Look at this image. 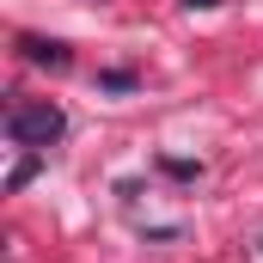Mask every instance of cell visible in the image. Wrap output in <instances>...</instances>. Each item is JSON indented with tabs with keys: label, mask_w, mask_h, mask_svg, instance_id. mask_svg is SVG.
I'll return each mask as SVG.
<instances>
[{
	"label": "cell",
	"mask_w": 263,
	"mask_h": 263,
	"mask_svg": "<svg viewBox=\"0 0 263 263\" xmlns=\"http://www.w3.org/2000/svg\"><path fill=\"white\" fill-rule=\"evenodd\" d=\"M159 172H172V178H184V184H196V178H202L196 159H159Z\"/></svg>",
	"instance_id": "5b68a950"
},
{
	"label": "cell",
	"mask_w": 263,
	"mask_h": 263,
	"mask_svg": "<svg viewBox=\"0 0 263 263\" xmlns=\"http://www.w3.org/2000/svg\"><path fill=\"white\" fill-rule=\"evenodd\" d=\"M62 135H67V110L55 98H12V104H6V141H12V147L43 153V147H55Z\"/></svg>",
	"instance_id": "6da1fadb"
},
{
	"label": "cell",
	"mask_w": 263,
	"mask_h": 263,
	"mask_svg": "<svg viewBox=\"0 0 263 263\" xmlns=\"http://www.w3.org/2000/svg\"><path fill=\"white\" fill-rule=\"evenodd\" d=\"M18 55L31 67H49V73H67L73 67V49H67L62 37H37V31H18Z\"/></svg>",
	"instance_id": "7a4b0ae2"
},
{
	"label": "cell",
	"mask_w": 263,
	"mask_h": 263,
	"mask_svg": "<svg viewBox=\"0 0 263 263\" xmlns=\"http://www.w3.org/2000/svg\"><path fill=\"white\" fill-rule=\"evenodd\" d=\"M190 12H214V6H227V0H184Z\"/></svg>",
	"instance_id": "8992f818"
},
{
	"label": "cell",
	"mask_w": 263,
	"mask_h": 263,
	"mask_svg": "<svg viewBox=\"0 0 263 263\" xmlns=\"http://www.w3.org/2000/svg\"><path fill=\"white\" fill-rule=\"evenodd\" d=\"M37 172H43V159H37V153H31V159H18V165H12V178H6V190H25Z\"/></svg>",
	"instance_id": "277c9868"
},
{
	"label": "cell",
	"mask_w": 263,
	"mask_h": 263,
	"mask_svg": "<svg viewBox=\"0 0 263 263\" xmlns=\"http://www.w3.org/2000/svg\"><path fill=\"white\" fill-rule=\"evenodd\" d=\"M135 86H141V80H135L129 67H104V73H98V92H135Z\"/></svg>",
	"instance_id": "3957f363"
}]
</instances>
